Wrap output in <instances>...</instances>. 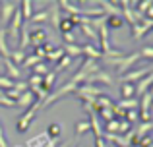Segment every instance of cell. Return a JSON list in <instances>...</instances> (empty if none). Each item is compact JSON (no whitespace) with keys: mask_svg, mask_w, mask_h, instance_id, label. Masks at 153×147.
<instances>
[{"mask_svg":"<svg viewBox=\"0 0 153 147\" xmlns=\"http://www.w3.org/2000/svg\"><path fill=\"white\" fill-rule=\"evenodd\" d=\"M103 58V64L108 66V68L116 70L120 75H124L126 72H130L134 68V64L140 60V52H130V54H120V56H114V58Z\"/></svg>","mask_w":153,"mask_h":147,"instance_id":"6da1fadb","label":"cell"},{"mask_svg":"<svg viewBox=\"0 0 153 147\" xmlns=\"http://www.w3.org/2000/svg\"><path fill=\"white\" fill-rule=\"evenodd\" d=\"M39 110H41V105L35 101V103H33V106H29V109H27L25 112H23L22 116L18 118V122H16V132H18V134L27 132V130H29V126H31V122L35 120V116H37Z\"/></svg>","mask_w":153,"mask_h":147,"instance_id":"7a4b0ae2","label":"cell"},{"mask_svg":"<svg viewBox=\"0 0 153 147\" xmlns=\"http://www.w3.org/2000/svg\"><path fill=\"white\" fill-rule=\"evenodd\" d=\"M76 89H78L76 85H72L70 81H66L64 85H60L56 91H52V93H49V95H47V99L41 103V109H49V106H51V105H54V103L58 101V99H62V97H66V95L74 93Z\"/></svg>","mask_w":153,"mask_h":147,"instance_id":"3957f363","label":"cell"},{"mask_svg":"<svg viewBox=\"0 0 153 147\" xmlns=\"http://www.w3.org/2000/svg\"><path fill=\"white\" fill-rule=\"evenodd\" d=\"M151 74V66H143V68H138V70H130V72H126L124 75H120V81L122 83H130V85H134V83H138L142 78H146V75Z\"/></svg>","mask_w":153,"mask_h":147,"instance_id":"277c9868","label":"cell"},{"mask_svg":"<svg viewBox=\"0 0 153 147\" xmlns=\"http://www.w3.org/2000/svg\"><path fill=\"white\" fill-rule=\"evenodd\" d=\"M85 85H95V83H105L107 87H112L114 85V79H112V75L107 72V70H99V72H95V74H91V75H87L85 78Z\"/></svg>","mask_w":153,"mask_h":147,"instance_id":"5b68a950","label":"cell"},{"mask_svg":"<svg viewBox=\"0 0 153 147\" xmlns=\"http://www.w3.org/2000/svg\"><path fill=\"white\" fill-rule=\"evenodd\" d=\"M14 12H16V4L10 2V0H2L0 2V25L2 27L8 25L12 16H14Z\"/></svg>","mask_w":153,"mask_h":147,"instance_id":"8992f818","label":"cell"},{"mask_svg":"<svg viewBox=\"0 0 153 147\" xmlns=\"http://www.w3.org/2000/svg\"><path fill=\"white\" fill-rule=\"evenodd\" d=\"M151 27H153V19H146V18H143L140 23H136V25L130 27V29H132V39H134V41L143 39V35H146Z\"/></svg>","mask_w":153,"mask_h":147,"instance_id":"52a82bcc","label":"cell"},{"mask_svg":"<svg viewBox=\"0 0 153 147\" xmlns=\"http://www.w3.org/2000/svg\"><path fill=\"white\" fill-rule=\"evenodd\" d=\"M153 83V75H146V78H142L138 83H134V97L136 99H140L143 93H147L149 91V85Z\"/></svg>","mask_w":153,"mask_h":147,"instance_id":"ba28073f","label":"cell"},{"mask_svg":"<svg viewBox=\"0 0 153 147\" xmlns=\"http://www.w3.org/2000/svg\"><path fill=\"white\" fill-rule=\"evenodd\" d=\"M47 39H49V35H47V29H43V27L29 31V45H33V47H41Z\"/></svg>","mask_w":153,"mask_h":147,"instance_id":"9c48e42d","label":"cell"},{"mask_svg":"<svg viewBox=\"0 0 153 147\" xmlns=\"http://www.w3.org/2000/svg\"><path fill=\"white\" fill-rule=\"evenodd\" d=\"M47 14H49V23L54 27L56 31H58V23H60V8H58V4H56V2H51Z\"/></svg>","mask_w":153,"mask_h":147,"instance_id":"30bf717a","label":"cell"},{"mask_svg":"<svg viewBox=\"0 0 153 147\" xmlns=\"http://www.w3.org/2000/svg\"><path fill=\"white\" fill-rule=\"evenodd\" d=\"M4 70H6V75L4 78H8L10 81H14V79H19L22 78V72H19V68L16 64H12L10 58H4Z\"/></svg>","mask_w":153,"mask_h":147,"instance_id":"8fae6325","label":"cell"},{"mask_svg":"<svg viewBox=\"0 0 153 147\" xmlns=\"http://www.w3.org/2000/svg\"><path fill=\"white\" fill-rule=\"evenodd\" d=\"M19 41H18V47L19 49L18 50H23V52H25V49L27 47H29V25H27V23H23L22 27H19Z\"/></svg>","mask_w":153,"mask_h":147,"instance_id":"7c38bea8","label":"cell"},{"mask_svg":"<svg viewBox=\"0 0 153 147\" xmlns=\"http://www.w3.org/2000/svg\"><path fill=\"white\" fill-rule=\"evenodd\" d=\"M33 103H35V97H33V93H31L29 89H27L25 93H22L18 99H16V105L22 106V109H29V106H33Z\"/></svg>","mask_w":153,"mask_h":147,"instance_id":"4fadbf2b","label":"cell"},{"mask_svg":"<svg viewBox=\"0 0 153 147\" xmlns=\"http://www.w3.org/2000/svg\"><path fill=\"white\" fill-rule=\"evenodd\" d=\"M82 56H85V60H95V62H97L103 54L99 52V49H95V47H91L89 43H87V45L82 47Z\"/></svg>","mask_w":153,"mask_h":147,"instance_id":"5bb4252c","label":"cell"},{"mask_svg":"<svg viewBox=\"0 0 153 147\" xmlns=\"http://www.w3.org/2000/svg\"><path fill=\"white\" fill-rule=\"evenodd\" d=\"M89 126H91V132H93V136H95V140L97 137H103V124H101V120H99V116L97 114H89Z\"/></svg>","mask_w":153,"mask_h":147,"instance_id":"9a60e30c","label":"cell"},{"mask_svg":"<svg viewBox=\"0 0 153 147\" xmlns=\"http://www.w3.org/2000/svg\"><path fill=\"white\" fill-rule=\"evenodd\" d=\"M19 14H22V19L29 21V18L33 16V2L31 0H22L19 2Z\"/></svg>","mask_w":153,"mask_h":147,"instance_id":"2e32d148","label":"cell"},{"mask_svg":"<svg viewBox=\"0 0 153 147\" xmlns=\"http://www.w3.org/2000/svg\"><path fill=\"white\" fill-rule=\"evenodd\" d=\"M56 4H58L60 10H66L70 16H79V12H82V8H78V4L68 2V0H60V2H56Z\"/></svg>","mask_w":153,"mask_h":147,"instance_id":"e0dca14e","label":"cell"},{"mask_svg":"<svg viewBox=\"0 0 153 147\" xmlns=\"http://www.w3.org/2000/svg\"><path fill=\"white\" fill-rule=\"evenodd\" d=\"M105 25H107V29H120L124 25V19H122V16H107L105 18Z\"/></svg>","mask_w":153,"mask_h":147,"instance_id":"ac0fdd59","label":"cell"},{"mask_svg":"<svg viewBox=\"0 0 153 147\" xmlns=\"http://www.w3.org/2000/svg\"><path fill=\"white\" fill-rule=\"evenodd\" d=\"M60 49H62V52L66 54L68 58H72V60L82 56V47H78V45H66V43H64V47H60Z\"/></svg>","mask_w":153,"mask_h":147,"instance_id":"d6986e66","label":"cell"},{"mask_svg":"<svg viewBox=\"0 0 153 147\" xmlns=\"http://www.w3.org/2000/svg\"><path fill=\"white\" fill-rule=\"evenodd\" d=\"M54 81H56V72L54 70H51L49 74L43 78V81H41V89H45L47 93H51V89L54 87Z\"/></svg>","mask_w":153,"mask_h":147,"instance_id":"ffe728a7","label":"cell"},{"mask_svg":"<svg viewBox=\"0 0 153 147\" xmlns=\"http://www.w3.org/2000/svg\"><path fill=\"white\" fill-rule=\"evenodd\" d=\"M10 47H8L6 43V35H4V27H0V56L2 58H8L10 56Z\"/></svg>","mask_w":153,"mask_h":147,"instance_id":"44dd1931","label":"cell"},{"mask_svg":"<svg viewBox=\"0 0 153 147\" xmlns=\"http://www.w3.org/2000/svg\"><path fill=\"white\" fill-rule=\"evenodd\" d=\"M74 21H72V18L68 16V18H64V19H60V23H58V33H72V29H74Z\"/></svg>","mask_w":153,"mask_h":147,"instance_id":"7402d4cb","label":"cell"},{"mask_svg":"<svg viewBox=\"0 0 153 147\" xmlns=\"http://www.w3.org/2000/svg\"><path fill=\"white\" fill-rule=\"evenodd\" d=\"M29 23H49V14L47 10H39L29 18Z\"/></svg>","mask_w":153,"mask_h":147,"instance_id":"603a6c76","label":"cell"},{"mask_svg":"<svg viewBox=\"0 0 153 147\" xmlns=\"http://www.w3.org/2000/svg\"><path fill=\"white\" fill-rule=\"evenodd\" d=\"M74 132L76 136H83L85 132H91V126H89V120H79L74 124Z\"/></svg>","mask_w":153,"mask_h":147,"instance_id":"cb8c5ba5","label":"cell"},{"mask_svg":"<svg viewBox=\"0 0 153 147\" xmlns=\"http://www.w3.org/2000/svg\"><path fill=\"white\" fill-rule=\"evenodd\" d=\"M8 58H10L12 64L19 66V64H23V60H25V52H23V50H18V49H16V50H12V52H10V56H8Z\"/></svg>","mask_w":153,"mask_h":147,"instance_id":"d4e9b609","label":"cell"},{"mask_svg":"<svg viewBox=\"0 0 153 147\" xmlns=\"http://www.w3.org/2000/svg\"><path fill=\"white\" fill-rule=\"evenodd\" d=\"M116 105L124 110H138V99H122V101L116 103Z\"/></svg>","mask_w":153,"mask_h":147,"instance_id":"484cf974","label":"cell"},{"mask_svg":"<svg viewBox=\"0 0 153 147\" xmlns=\"http://www.w3.org/2000/svg\"><path fill=\"white\" fill-rule=\"evenodd\" d=\"M60 134H62V126L56 124V122H54V124H51L49 130H47V137H49V140H52V141H54L56 137H60Z\"/></svg>","mask_w":153,"mask_h":147,"instance_id":"4316f807","label":"cell"},{"mask_svg":"<svg viewBox=\"0 0 153 147\" xmlns=\"http://www.w3.org/2000/svg\"><path fill=\"white\" fill-rule=\"evenodd\" d=\"M72 66V58H68L66 54H64L62 58H60L58 62H56V68H54V72H56V75H58L60 72H62V70H66V68H70Z\"/></svg>","mask_w":153,"mask_h":147,"instance_id":"83f0119b","label":"cell"},{"mask_svg":"<svg viewBox=\"0 0 153 147\" xmlns=\"http://www.w3.org/2000/svg\"><path fill=\"white\" fill-rule=\"evenodd\" d=\"M120 97H122V99H136L134 97V85H130V83H122V87H120Z\"/></svg>","mask_w":153,"mask_h":147,"instance_id":"f1b7e54d","label":"cell"},{"mask_svg":"<svg viewBox=\"0 0 153 147\" xmlns=\"http://www.w3.org/2000/svg\"><path fill=\"white\" fill-rule=\"evenodd\" d=\"M31 70H33V75H41V78H45V75L51 72V70H49V66H47L45 62H39V64H35Z\"/></svg>","mask_w":153,"mask_h":147,"instance_id":"f546056e","label":"cell"},{"mask_svg":"<svg viewBox=\"0 0 153 147\" xmlns=\"http://www.w3.org/2000/svg\"><path fill=\"white\" fill-rule=\"evenodd\" d=\"M118 132V120H111L103 124V134H116Z\"/></svg>","mask_w":153,"mask_h":147,"instance_id":"4dcf8cb0","label":"cell"},{"mask_svg":"<svg viewBox=\"0 0 153 147\" xmlns=\"http://www.w3.org/2000/svg\"><path fill=\"white\" fill-rule=\"evenodd\" d=\"M64 56V52H62V49H60V47H56L54 50H51L49 54H47L45 56V60H52V62H58L60 58Z\"/></svg>","mask_w":153,"mask_h":147,"instance_id":"1f68e13d","label":"cell"},{"mask_svg":"<svg viewBox=\"0 0 153 147\" xmlns=\"http://www.w3.org/2000/svg\"><path fill=\"white\" fill-rule=\"evenodd\" d=\"M39 62H43V60H39L35 54H29V56H25V60H23L22 66H25V68H33L35 64H39Z\"/></svg>","mask_w":153,"mask_h":147,"instance_id":"d6a6232c","label":"cell"},{"mask_svg":"<svg viewBox=\"0 0 153 147\" xmlns=\"http://www.w3.org/2000/svg\"><path fill=\"white\" fill-rule=\"evenodd\" d=\"M140 58H147V60H153V47H143L140 50Z\"/></svg>","mask_w":153,"mask_h":147,"instance_id":"836d02e7","label":"cell"},{"mask_svg":"<svg viewBox=\"0 0 153 147\" xmlns=\"http://www.w3.org/2000/svg\"><path fill=\"white\" fill-rule=\"evenodd\" d=\"M124 120H126L128 124L136 122V120H138V110H126V114H124Z\"/></svg>","mask_w":153,"mask_h":147,"instance_id":"e575fe53","label":"cell"},{"mask_svg":"<svg viewBox=\"0 0 153 147\" xmlns=\"http://www.w3.org/2000/svg\"><path fill=\"white\" fill-rule=\"evenodd\" d=\"M14 87V81H10L8 78H4V75H0V91H6V89H12Z\"/></svg>","mask_w":153,"mask_h":147,"instance_id":"d590c367","label":"cell"},{"mask_svg":"<svg viewBox=\"0 0 153 147\" xmlns=\"http://www.w3.org/2000/svg\"><path fill=\"white\" fill-rule=\"evenodd\" d=\"M41 81H43L41 75H31L29 81H27V85H29V87H41Z\"/></svg>","mask_w":153,"mask_h":147,"instance_id":"8d00e7d4","label":"cell"},{"mask_svg":"<svg viewBox=\"0 0 153 147\" xmlns=\"http://www.w3.org/2000/svg\"><path fill=\"white\" fill-rule=\"evenodd\" d=\"M14 89L18 91V93H25V91L29 89V85H27V81H18V83H14Z\"/></svg>","mask_w":153,"mask_h":147,"instance_id":"74e56055","label":"cell"},{"mask_svg":"<svg viewBox=\"0 0 153 147\" xmlns=\"http://www.w3.org/2000/svg\"><path fill=\"white\" fill-rule=\"evenodd\" d=\"M136 147H151V136H143L142 140L138 141V145Z\"/></svg>","mask_w":153,"mask_h":147,"instance_id":"f35d334b","label":"cell"},{"mask_svg":"<svg viewBox=\"0 0 153 147\" xmlns=\"http://www.w3.org/2000/svg\"><path fill=\"white\" fill-rule=\"evenodd\" d=\"M62 37H64V41H66V45H76L74 33H62Z\"/></svg>","mask_w":153,"mask_h":147,"instance_id":"ab89813d","label":"cell"},{"mask_svg":"<svg viewBox=\"0 0 153 147\" xmlns=\"http://www.w3.org/2000/svg\"><path fill=\"white\" fill-rule=\"evenodd\" d=\"M0 147H8V141H6V136H4L2 124H0Z\"/></svg>","mask_w":153,"mask_h":147,"instance_id":"60d3db41","label":"cell"},{"mask_svg":"<svg viewBox=\"0 0 153 147\" xmlns=\"http://www.w3.org/2000/svg\"><path fill=\"white\" fill-rule=\"evenodd\" d=\"M95 147H108V143H105L103 137H97V140H95Z\"/></svg>","mask_w":153,"mask_h":147,"instance_id":"b9f144b4","label":"cell"},{"mask_svg":"<svg viewBox=\"0 0 153 147\" xmlns=\"http://www.w3.org/2000/svg\"><path fill=\"white\" fill-rule=\"evenodd\" d=\"M60 147H68V145H66V143H64V145H60Z\"/></svg>","mask_w":153,"mask_h":147,"instance_id":"7bdbcfd3","label":"cell"},{"mask_svg":"<svg viewBox=\"0 0 153 147\" xmlns=\"http://www.w3.org/2000/svg\"><path fill=\"white\" fill-rule=\"evenodd\" d=\"M108 147H114V145H108Z\"/></svg>","mask_w":153,"mask_h":147,"instance_id":"ee69618b","label":"cell"}]
</instances>
